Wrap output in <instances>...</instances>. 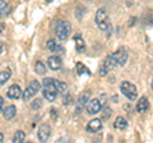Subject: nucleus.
Here are the masks:
<instances>
[{
  "label": "nucleus",
  "instance_id": "nucleus-1",
  "mask_svg": "<svg viewBox=\"0 0 153 143\" xmlns=\"http://www.w3.org/2000/svg\"><path fill=\"white\" fill-rule=\"evenodd\" d=\"M42 95L47 101H55L59 91H57L56 86H55V79L54 78H45L44 79V89H42Z\"/></svg>",
  "mask_w": 153,
  "mask_h": 143
},
{
  "label": "nucleus",
  "instance_id": "nucleus-2",
  "mask_svg": "<svg viewBox=\"0 0 153 143\" xmlns=\"http://www.w3.org/2000/svg\"><path fill=\"white\" fill-rule=\"evenodd\" d=\"M70 31H71V25L70 22L68 21H57L56 23V28H55V33H56V37L61 41H65L68 39V36L70 35Z\"/></svg>",
  "mask_w": 153,
  "mask_h": 143
},
{
  "label": "nucleus",
  "instance_id": "nucleus-3",
  "mask_svg": "<svg viewBox=\"0 0 153 143\" xmlns=\"http://www.w3.org/2000/svg\"><path fill=\"white\" fill-rule=\"evenodd\" d=\"M120 91L123 92L124 96H126L129 100H131V101H135L137 97H138L137 87L133 83L128 82V80H124V82L120 84Z\"/></svg>",
  "mask_w": 153,
  "mask_h": 143
},
{
  "label": "nucleus",
  "instance_id": "nucleus-4",
  "mask_svg": "<svg viewBox=\"0 0 153 143\" xmlns=\"http://www.w3.org/2000/svg\"><path fill=\"white\" fill-rule=\"evenodd\" d=\"M96 23L100 27V30L106 31L110 28V21H108V14L105 9H98L96 13Z\"/></svg>",
  "mask_w": 153,
  "mask_h": 143
},
{
  "label": "nucleus",
  "instance_id": "nucleus-5",
  "mask_svg": "<svg viewBox=\"0 0 153 143\" xmlns=\"http://www.w3.org/2000/svg\"><path fill=\"white\" fill-rule=\"evenodd\" d=\"M115 66H117L116 61H115V59L112 58V55H108L106 59L102 60L101 65H100V75H101V77H105V75H107L108 72L112 70Z\"/></svg>",
  "mask_w": 153,
  "mask_h": 143
},
{
  "label": "nucleus",
  "instance_id": "nucleus-6",
  "mask_svg": "<svg viewBox=\"0 0 153 143\" xmlns=\"http://www.w3.org/2000/svg\"><path fill=\"white\" fill-rule=\"evenodd\" d=\"M40 88H41V86H40V83L37 82V80H33V82L28 86V87L23 91V93H22V97H23V100L25 101H28L30 98H32L35 95L40 91Z\"/></svg>",
  "mask_w": 153,
  "mask_h": 143
},
{
  "label": "nucleus",
  "instance_id": "nucleus-7",
  "mask_svg": "<svg viewBox=\"0 0 153 143\" xmlns=\"http://www.w3.org/2000/svg\"><path fill=\"white\" fill-rule=\"evenodd\" d=\"M85 109H87V112L91 115H94L101 111L102 109V104L100 98H93V100H88V102L85 104Z\"/></svg>",
  "mask_w": 153,
  "mask_h": 143
},
{
  "label": "nucleus",
  "instance_id": "nucleus-8",
  "mask_svg": "<svg viewBox=\"0 0 153 143\" xmlns=\"http://www.w3.org/2000/svg\"><path fill=\"white\" fill-rule=\"evenodd\" d=\"M50 136H51V128H50V125H47V124H42V125L38 128V132H37L38 141H40V142H46V141H49Z\"/></svg>",
  "mask_w": 153,
  "mask_h": 143
},
{
  "label": "nucleus",
  "instance_id": "nucleus-9",
  "mask_svg": "<svg viewBox=\"0 0 153 143\" xmlns=\"http://www.w3.org/2000/svg\"><path fill=\"white\" fill-rule=\"evenodd\" d=\"M112 58L115 59V61H116L117 65L123 66L124 64L126 63V60H128V52H126V50L124 49V47H121V49H119L117 51L114 52Z\"/></svg>",
  "mask_w": 153,
  "mask_h": 143
},
{
  "label": "nucleus",
  "instance_id": "nucleus-10",
  "mask_svg": "<svg viewBox=\"0 0 153 143\" xmlns=\"http://www.w3.org/2000/svg\"><path fill=\"white\" fill-rule=\"evenodd\" d=\"M47 65H49V68L51 70H59L61 66H63V61H61L60 59V56H57V55H52L50 56L49 59H47Z\"/></svg>",
  "mask_w": 153,
  "mask_h": 143
},
{
  "label": "nucleus",
  "instance_id": "nucleus-11",
  "mask_svg": "<svg viewBox=\"0 0 153 143\" xmlns=\"http://www.w3.org/2000/svg\"><path fill=\"white\" fill-rule=\"evenodd\" d=\"M102 129V120L101 119H92L87 124V132L89 133H97Z\"/></svg>",
  "mask_w": 153,
  "mask_h": 143
},
{
  "label": "nucleus",
  "instance_id": "nucleus-12",
  "mask_svg": "<svg viewBox=\"0 0 153 143\" xmlns=\"http://www.w3.org/2000/svg\"><path fill=\"white\" fill-rule=\"evenodd\" d=\"M7 96L9 98H12V100H17L22 96V89L21 87H19L18 84H13L10 86V87L8 88V91H7Z\"/></svg>",
  "mask_w": 153,
  "mask_h": 143
},
{
  "label": "nucleus",
  "instance_id": "nucleus-13",
  "mask_svg": "<svg viewBox=\"0 0 153 143\" xmlns=\"http://www.w3.org/2000/svg\"><path fill=\"white\" fill-rule=\"evenodd\" d=\"M89 97H91V92L89 91H84V92H82V93L79 95L78 101H76V102H78V112L85 106V104H87Z\"/></svg>",
  "mask_w": 153,
  "mask_h": 143
},
{
  "label": "nucleus",
  "instance_id": "nucleus-14",
  "mask_svg": "<svg viewBox=\"0 0 153 143\" xmlns=\"http://www.w3.org/2000/svg\"><path fill=\"white\" fill-rule=\"evenodd\" d=\"M148 109H149V102H148V98L147 97H140L139 100H138L137 102V111L139 112H146L148 111Z\"/></svg>",
  "mask_w": 153,
  "mask_h": 143
},
{
  "label": "nucleus",
  "instance_id": "nucleus-15",
  "mask_svg": "<svg viewBox=\"0 0 153 143\" xmlns=\"http://www.w3.org/2000/svg\"><path fill=\"white\" fill-rule=\"evenodd\" d=\"M16 115H17V109L14 105H10V106L5 107V110H4V118H5L7 120H12Z\"/></svg>",
  "mask_w": 153,
  "mask_h": 143
},
{
  "label": "nucleus",
  "instance_id": "nucleus-16",
  "mask_svg": "<svg viewBox=\"0 0 153 143\" xmlns=\"http://www.w3.org/2000/svg\"><path fill=\"white\" fill-rule=\"evenodd\" d=\"M114 127L116 128V129H126V127H128V121H126V119L125 118H123V116H117L116 118V120H115L114 123Z\"/></svg>",
  "mask_w": 153,
  "mask_h": 143
},
{
  "label": "nucleus",
  "instance_id": "nucleus-17",
  "mask_svg": "<svg viewBox=\"0 0 153 143\" xmlns=\"http://www.w3.org/2000/svg\"><path fill=\"white\" fill-rule=\"evenodd\" d=\"M74 40H75V46H76V51L78 52H83L84 49H85V44H84V41L82 39V36L79 35H75L74 36Z\"/></svg>",
  "mask_w": 153,
  "mask_h": 143
},
{
  "label": "nucleus",
  "instance_id": "nucleus-18",
  "mask_svg": "<svg viewBox=\"0 0 153 143\" xmlns=\"http://www.w3.org/2000/svg\"><path fill=\"white\" fill-rule=\"evenodd\" d=\"M47 49H49V51H52V52H56V51H61L63 52V47H61L55 40H49L47 41Z\"/></svg>",
  "mask_w": 153,
  "mask_h": 143
},
{
  "label": "nucleus",
  "instance_id": "nucleus-19",
  "mask_svg": "<svg viewBox=\"0 0 153 143\" xmlns=\"http://www.w3.org/2000/svg\"><path fill=\"white\" fill-rule=\"evenodd\" d=\"M10 74H12V72L10 69H5V70H0V86H3V84H5L9 78H10Z\"/></svg>",
  "mask_w": 153,
  "mask_h": 143
},
{
  "label": "nucleus",
  "instance_id": "nucleus-20",
  "mask_svg": "<svg viewBox=\"0 0 153 143\" xmlns=\"http://www.w3.org/2000/svg\"><path fill=\"white\" fill-rule=\"evenodd\" d=\"M75 70H76V73H78L79 75H83V74L91 75V72H89V69H88L85 65H83L82 63H78V64L75 65Z\"/></svg>",
  "mask_w": 153,
  "mask_h": 143
},
{
  "label": "nucleus",
  "instance_id": "nucleus-21",
  "mask_svg": "<svg viewBox=\"0 0 153 143\" xmlns=\"http://www.w3.org/2000/svg\"><path fill=\"white\" fill-rule=\"evenodd\" d=\"M25 141H26V133L23 130L16 132V134H14V137H13V142L14 143H22Z\"/></svg>",
  "mask_w": 153,
  "mask_h": 143
},
{
  "label": "nucleus",
  "instance_id": "nucleus-22",
  "mask_svg": "<svg viewBox=\"0 0 153 143\" xmlns=\"http://www.w3.org/2000/svg\"><path fill=\"white\" fill-rule=\"evenodd\" d=\"M55 86H56V88H57V91H59V92L64 93V95L68 92V86H66V83L60 82V80L55 79Z\"/></svg>",
  "mask_w": 153,
  "mask_h": 143
},
{
  "label": "nucleus",
  "instance_id": "nucleus-23",
  "mask_svg": "<svg viewBox=\"0 0 153 143\" xmlns=\"http://www.w3.org/2000/svg\"><path fill=\"white\" fill-rule=\"evenodd\" d=\"M35 70H36V73H37V74L44 75V74L46 73V65L42 63V61H37V63H36V66H35Z\"/></svg>",
  "mask_w": 153,
  "mask_h": 143
},
{
  "label": "nucleus",
  "instance_id": "nucleus-24",
  "mask_svg": "<svg viewBox=\"0 0 153 143\" xmlns=\"http://www.w3.org/2000/svg\"><path fill=\"white\" fill-rule=\"evenodd\" d=\"M110 116H111V109H110V107H105L103 112H102V119H108Z\"/></svg>",
  "mask_w": 153,
  "mask_h": 143
},
{
  "label": "nucleus",
  "instance_id": "nucleus-25",
  "mask_svg": "<svg viewBox=\"0 0 153 143\" xmlns=\"http://www.w3.org/2000/svg\"><path fill=\"white\" fill-rule=\"evenodd\" d=\"M31 106H32V109H35V110H37V109H40L41 106H42V102H41V100H35V101H33L32 102V105H31Z\"/></svg>",
  "mask_w": 153,
  "mask_h": 143
},
{
  "label": "nucleus",
  "instance_id": "nucleus-26",
  "mask_svg": "<svg viewBox=\"0 0 153 143\" xmlns=\"http://www.w3.org/2000/svg\"><path fill=\"white\" fill-rule=\"evenodd\" d=\"M70 104H71V96L68 95V98L64 97V105H70Z\"/></svg>",
  "mask_w": 153,
  "mask_h": 143
},
{
  "label": "nucleus",
  "instance_id": "nucleus-27",
  "mask_svg": "<svg viewBox=\"0 0 153 143\" xmlns=\"http://www.w3.org/2000/svg\"><path fill=\"white\" fill-rule=\"evenodd\" d=\"M3 105H4V100H3V97H0V114L3 111Z\"/></svg>",
  "mask_w": 153,
  "mask_h": 143
},
{
  "label": "nucleus",
  "instance_id": "nucleus-28",
  "mask_svg": "<svg viewBox=\"0 0 153 143\" xmlns=\"http://www.w3.org/2000/svg\"><path fill=\"white\" fill-rule=\"evenodd\" d=\"M4 30H5V25H4V23H0V33H3Z\"/></svg>",
  "mask_w": 153,
  "mask_h": 143
},
{
  "label": "nucleus",
  "instance_id": "nucleus-29",
  "mask_svg": "<svg viewBox=\"0 0 153 143\" xmlns=\"http://www.w3.org/2000/svg\"><path fill=\"white\" fill-rule=\"evenodd\" d=\"M3 50H4V45H3V42L0 41V54L3 52Z\"/></svg>",
  "mask_w": 153,
  "mask_h": 143
},
{
  "label": "nucleus",
  "instance_id": "nucleus-30",
  "mask_svg": "<svg viewBox=\"0 0 153 143\" xmlns=\"http://www.w3.org/2000/svg\"><path fill=\"white\" fill-rule=\"evenodd\" d=\"M4 141V134L3 133H0V142H3Z\"/></svg>",
  "mask_w": 153,
  "mask_h": 143
},
{
  "label": "nucleus",
  "instance_id": "nucleus-31",
  "mask_svg": "<svg viewBox=\"0 0 153 143\" xmlns=\"http://www.w3.org/2000/svg\"><path fill=\"white\" fill-rule=\"evenodd\" d=\"M4 4H5V3H4V0H0V8H3Z\"/></svg>",
  "mask_w": 153,
  "mask_h": 143
},
{
  "label": "nucleus",
  "instance_id": "nucleus-32",
  "mask_svg": "<svg viewBox=\"0 0 153 143\" xmlns=\"http://www.w3.org/2000/svg\"><path fill=\"white\" fill-rule=\"evenodd\" d=\"M46 3H51V1H54V0H45Z\"/></svg>",
  "mask_w": 153,
  "mask_h": 143
}]
</instances>
